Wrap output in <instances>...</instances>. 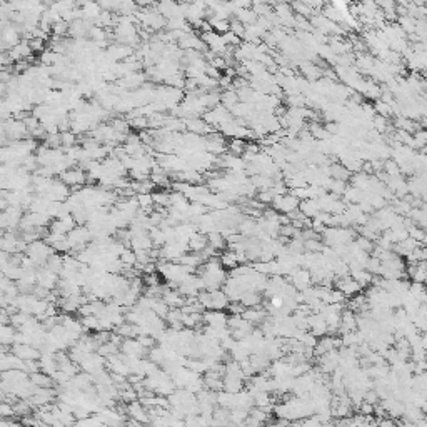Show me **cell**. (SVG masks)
<instances>
[{"label":"cell","mask_w":427,"mask_h":427,"mask_svg":"<svg viewBox=\"0 0 427 427\" xmlns=\"http://www.w3.org/2000/svg\"><path fill=\"white\" fill-rule=\"evenodd\" d=\"M257 199L260 200V204H272L274 196H272V192H270V190H262V192H259Z\"/></svg>","instance_id":"cell-14"},{"label":"cell","mask_w":427,"mask_h":427,"mask_svg":"<svg viewBox=\"0 0 427 427\" xmlns=\"http://www.w3.org/2000/svg\"><path fill=\"white\" fill-rule=\"evenodd\" d=\"M28 47H30L32 52H40V50H44V40H42V39H30V40H28Z\"/></svg>","instance_id":"cell-15"},{"label":"cell","mask_w":427,"mask_h":427,"mask_svg":"<svg viewBox=\"0 0 427 427\" xmlns=\"http://www.w3.org/2000/svg\"><path fill=\"white\" fill-rule=\"evenodd\" d=\"M224 389H226V392H229V394H237V392L242 391V380L240 379H235V377H224Z\"/></svg>","instance_id":"cell-11"},{"label":"cell","mask_w":427,"mask_h":427,"mask_svg":"<svg viewBox=\"0 0 427 427\" xmlns=\"http://www.w3.org/2000/svg\"><path fill=\"white\" fill-rule=\"evenodd\" d=\"M60 182H63L67 187H74L79 189L80 185H84L87 182V174L82 171V169H69L63 174H60Z\"/></svg>","instance_id":"cell-4"},{"label":"cell","mask_w":427,"mask_h":427,"mask_svg":"<svg viewBox=\"0 0 427 427\" xmlns=\"http://www.w3.org/2000/svg\"><path fill=\"white\" fill-rule=\"evenodd\" d=\"M122 352L125 354V357H132V359H139L145 352V349L141 345L139 341H134V339H127L124 344H122Z\"/></svg>","instance_id":"cell-7"},{"label":"cell","mask_w":427,"mask_h":427,"mask_svg":"<svg viewBox=\"0 0 427 427\" xmlns=\"http://www.w3.org/2000/svg\"><path fill=\"white\" fill-rule=\"evenodd\" d=\"M187 245H189V251H192V252H202L204 251V249L207 247V235H204V234H194L192 237L189 239V242H187Z\"/></svg>","instance_id":"cell-9"},{"label":"cell","mask_w":427,"mask_h":427,"mask_svg":"<svg viewBox=\"0 0 427 427\" xmlns=\"http://www.w3.org/2000/svg\"><path fill=\"white\" fill-rule=\"evenodd\" d=\"M329 177H332L334 180H341V182H347L350 179V172L341 164H336V166L329 167Z\"/></svg>","instance_id":"cell-10"},{"label":"cell","mask_w":427,"mask_h":427,"mask_svg":"<svg viewBox=\"0 0 427 427\" xmlns=\"http://www.w3.org/2000/svg\"><path fill=\"white\" fill-rule=\"evenodd\" d=\"M15 342V334L8 325H0V345H8Z\"/></svg>","instance_id":"cell-12"},{"label":"cell","mask_w":427,"mask_h":427,"mask_svg":"<svg viewBox=\"0 0 427 427\" xmlns=\"http://www.w3.org/2000/svg\"><path fill=\"white\" fill-rule=\"evenodd\" d=\"M60 134V147H65V149H72V147H75V143H77V137H75L74 132H58Z\"/></svg>","instance_id":"cell-13"},{"label":"cell","mask_w":427,"mask_h":427,"mask_svg":"<svg viewBox=\"0 0 427 427\" xmlns=\"http://www.w3.org/2000/svg\"><path fill=\"white\" fill-rule=\"evenodd\" d=\"M92 240V235L87 227H74L67 234V242L70 245V251H82L84 247Z\"/></svg>","instance_id":"cell-2"},{"label":"cell","mask_w":427,"mask_h":427,"mask_svg":"<svg viewBox=\"0 0 427 427\" xmlns=\"http://www.w3.org/2000/svg\"><path fill=\"white\" fill-rule=\"evenodd\" d=\"M25 252H27L28 259L37 265H45V262L49 260V257L54 254L52 247H50L45 240H33V242L27 245Z\"/></svg>","instance_id":"cell-1"},{"label":"cell","mask_w":427,"mask_h":427,"mask_svg":"<svg viewBox=\"0 0 427 427\" xmlns=\"http://www.w3.org/2000/svg\"><path fill=\"white\" fill-rule=\"evenodd\" d=\"M143 75L139 74V72H134V74H129L125 75V77H122L119 80V85L124 88V90H129V88H134V90H137L139 87L143 84Z\"/></svg>","instance_id":"cell-8"},{"label":"cell","mask_w":427,"mask_h":427,"mask_svg":"<svg viewBox=\"0 0 427 427\" xmlns=\"http://www.w3.org/2000/svg\"><path fill=\"white\" fill-rule=\"evenodd\" d=\"M58 282V276L54 272H50V270L47 269H42L40 272H37V284H39V287H42V289L45 290H50L54 289V287L57 285Z\"/></svg>","instance_id":"cell-6"},{"label":"cell","mask_w":427,"mask_h":427,"mask_svg":"<svg viewBox=\"0 0 427 427\" xmlns=\"http://www.w3.org/2000/svg\"><path fill=\"white\" fill-rule=\"evenodd\" d=\"M227 317L224 311H204L202 320L212 329H226L227 327Z\"/></svg>","instance_id":"cell-5"},{"label":"cell","mask_w":427,"mask_h":427,"mask_svg":"<svg viewBox=\"0 0 427 427\" xmlns=\"http://www.w3.org/2000/svg\"><path fill=\"white\" fill-rule=\"evenodd\" d=\"M299 200L297 197L292 196V194H285V196H281V197H274L272 200V207L276 212H281V214H292L295 210H299Z\"/></svg>","instance_id":"cell-3"}]
</instances>
